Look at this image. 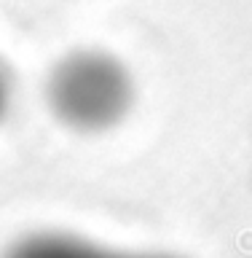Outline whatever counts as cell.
Listing matches in <instances>:
<instances>
[{
	"mask_svg": "<svg viewBox=\"0 0 252 258\" xmlns=\"http://www.w3.org/2000/svg\"><path fill=\"white\" fill-rule=\"evenodd\" d=\"M3 258H172V255H142V253H116L100 247L89 239L59 231H40L16 239Z\"/></svg>",
	"mask_w": 252,
	"mask_h": 258,
	"instance_id": "obj_2",
	"label": "cell"
},
{
	"mask_svg": "<svg viewBox=\"0 0 252 258\" xmlns=\"http://www.w3.org/2000/svg\"><path fill=\"white\" fill-rule=\"evenodd\" d=\"M11 108H14V78H11L6 64L0 62V126L8 118Z\"/></svg>",
	"mask_w": 252,
	"mask_h": 258,
	"instance_id": "obj_3",
	"label": "cell"
},
{
	"mask_svg": "<svg viewBox=\"0 0 252 258\" xmlns=\"http://www.w3.org/2000/svg\"><path fill=\"white\" fill-rule=\"evenodd\" d=\"M43 102L59 126L78 135H105L132 116L137 78L118 54L78 46L46 70Z\"/></svg>",
	"mask_w": 252,
	"mask_h": 258,
	"instance_id": "obj_1",
	"label": "cell"
}]
</instances>
